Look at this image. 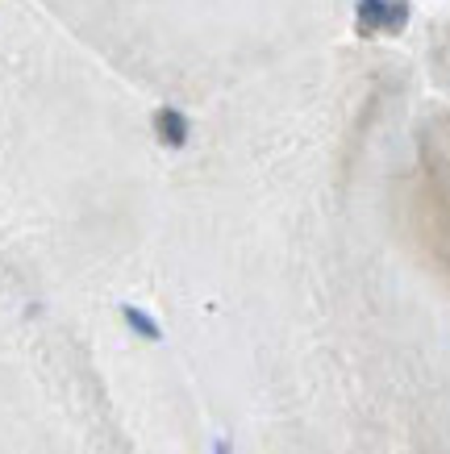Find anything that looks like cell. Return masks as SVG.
<instances>
[{
  "mask_svg": "<svg viewBox=\"0 0 450 454\" xmlns=\"http://www.w3.org/2000/svg\"><path fill=\"white\" fill-rule=\"evenodd\" d=\"M122 313H125V321H130V330H138L142 338H150V342H159V325H154V321H150V317L142 313V309H134V304H125Z\"/></svg>",
  "mask_w": 450,
  "mask_h": 454,
  "instance_id": "cell-1",
  "label": "cell"
}]
</instances>
